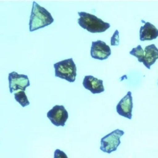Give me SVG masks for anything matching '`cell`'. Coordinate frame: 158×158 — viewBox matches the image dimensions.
<instances>
[{
    "mask_svg": "<svg viewBox=\"0 0 158 158\" xmlns=\"http://www.w3.org/2000/svg\"><path fill=\"white\" fill-rule=\"evenodd\" d=\"M54 22L51 14L36 2L33 3L30 20L29 30L33 32L50 25Z\"/></svg>",
    "mask_w": 158,
    "mask_h": 158,
    "instance_id": "1",
    "label": "cell"
},
{
    "mask_svg": "<svg viewBox=\"0 0 158 158\" xmlns=\"http://www.w3.org/2000/svg\"><path fill=\"white\" fill-rule=\"evenodd\" d=\"M80 18L78 23L82 28L91 33H102L110 27L109 23L103 22L94 15L85 12H78Z\"/></svg>",
    "mask_w": 158,
    "mask_h": 158,
    "instance_id": "2",
    "label": "cell"
},
{
    "mask_svg": "<svg viewBox=\"0 0 158 158\" xmlns=\"http://www.w3.org/2000/svg\"><path fill=\"white\" fill-rule=\"evenodd\" d=\"M53 65L55 77L65 79L70 83L75 82L77 76V67L73 58L58 62Z\"/></svg>",
    "mask_w": 158,
    "mask_h": 158,
    "instance_id": "3",
    "label": "cell"
},
{
    "mask_svg": "<svg viewBox=\"0 0 158 158\" xmlns=\"http://www.w3.org/2000/svg\"><path fill=\"white\" fill-rule=\"evenodd\" d=\"M124 134L123 130L117 129L104 136L101 139V150L109 154L117 150L121 144L120 138Z\"/></svg>",
    "mask_w": 158,
    "mask_h": 158,
    "instance_id": "4",
    "label": "cell"
},
{
    "mask_svg": "<svg viewBox=\"0 0 158 158\" xmlns=\"http://www.w3.org/2000/svg\"><path fill=\"white\" fill-rule=\"evenodd\" d=\"M8 79L11 93L19 90L25 91L27 88L30 85V81L27 75L19 74L15 72L9 73Z\"/></svg>",
    "mask_w": 158,
    "mask_h": 158,
    "instance_id": "5",
    "label": "cell"
},
{
    "mask_svg": "<svg viewBox=\"0 0 158 158\" xmlns=\"http://www.w3.org/2000/svg\"><path fill=\"white\" fill-rule=\"evenodd\" d=\"M47 117L54 125L64 127L68 118V113L63 105H56L47 113Z\"/></svg>",
    "mask_w": 158,
    "mask_h": 158,
    "instance_id": "6",
    "label": "cell"
},
{
    "mask_svg": "<svg viewBox=\"0 0 158 158\" xmlns=\"http://www.w3.org/2000/svg\"><path fill=\"white\" fill-rule=\"evenodd\" d=\"M111 54L110 48L104 41L98 40L92 41L90 55L93 59L103 60L108 59Z\"/></svg>",
    "mask_w": 158,
    "mask_h": 158,
    "instance_id": "7",
    "label": "cell"
},
{
    "mask_svg": "<svg viewBox=\"0 0 158 158\" xmlns=\"http://www.w3.org/2000/svg\"><path fill=\"white\" fill-rule=\"evenodd\" d=\"M133 108L132 92L129 91L127 92L126 95L119 101L116 105V112L121 116L131 120L132 118Z\"/></svg>",
    "mask_w": 158,
    "mask_h": 158,
    "instance_id": "8",
    "label": "cell"
},
{
    "mask_svg": "<svg viewBox=\"0 0 158 158\" xmlns=\"http://www.w3.org/2000/svg\"><path fill=\"white\" fill-rule=\"evenodd\" d=\"M84 87L89 90L92 94H99L105 90L103 81L98 79L93 76H86L83 80Z\"/></svg>",
    "mask_w": 158,
    "mask_h": 158,
    "instance_id": "9",
    "label": "cell"
},
{
    "mask_svg": "<svg viewBox=\"0 0 158 158\" xmlns=\"http://www.w3.org/2000/svg\"><path fill=\"white\" fill-rule=\"evenodd\" d=\"M144 25L139 29V40L140 41L152 40L156 39L158 37V29L155 26L150 23L141 20Z\"/></svg>",
    "mask_w": 158,
    "mask_h": 158,
    "instance_id": "10",
    "label": "cell"
},
{
    "mask_svg": "<svg viewBox=\"0 0 158 158\" xmlns=\"http://www.w3.org/2000/svg\"><path fill=\"white\" fill-rule=\"evenodd\" d=\"M144 52L142 63L148 69H150L151 65L158 59V49L154 44H151L145 47Z\"/></svg>",
    "mask_w": 158,
    "mask_h": 158,
    "instance_id": "11",
    "label": "cell"
},
{
    "mask_svg": "<svg viewBox=\"0 0 158 158\" xmlns=\"http://www.w3.org/2000/svg\"><path fill=\"white\" fill-rule=\"evenodd\" d=\"M14 96L15 100L19 102L22 107H25L30 104V102L24 91L20 90L15 93Z\"/></svg>",
    "mask_w": 158,
    "mask_h": 158,
    "instance_id": "12",
    "label": "cell"
},
{
    "mask_svg": "<svg viewBox=\"0 0 158 158\" xmlns=\"http://www.w3.org/2000/svg\"><path fill=\"white\" fill-rule=\"evenodd\" d=\"M129 53L130 55L136 57L139 62L142 63L145 52L140 45H138L136 48H133L132 50L130 51Z\"/></svg>",
    "mask_w": 158,
    "mask_h": 158,
    "instance_id": "13",
    "label": "cell"
},
{
    "mask_svg": "<svg viewBox=\"0 0 158 158\" xmlns=\"http://www.w3.org/2000/svg\"><path fill=\"white\" fill-rule=\"evenodd\" d=\"M120 41L119 33L118 30H116L111 38L110 44L112 46H118Z\"/></svg>",
    "mask_w": 158,
    "mask_h": 158,
    "instance_id": "14",
    "label": "cell"
},
{
    "mask_svg": "<svg viewBox=\"0 0 158 158\" xmlns=\"http://www.w3.org/2000/svg\"><path fill=\"white\" fill-rule=\"evenodd\" d=\"M54 158H68L65 152L59 149L54 152Z\"/></svg>",
    "mask_w": 158,
    "mask_h": 158,
    "instance_id": "15",
    "label": "cell"
}]
</instances>
